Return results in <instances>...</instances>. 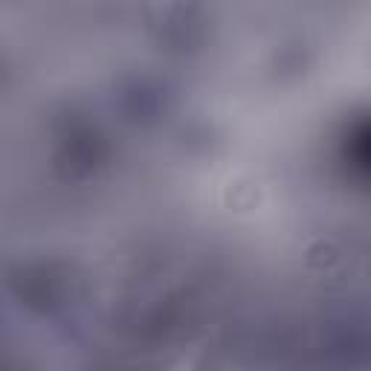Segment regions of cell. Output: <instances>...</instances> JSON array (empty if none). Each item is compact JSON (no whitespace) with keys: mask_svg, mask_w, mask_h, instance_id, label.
Instances as JSON below:
<instances>
[{"mask_svg":"<svg viewBox=\"0 0 371 371\" xmlns=\"http://www.w3.org/2000/svg\"><path fill=\"white\" fill-rule=\"evenodd\" d=\"M302 255H305V264L310 270H331L340 258H342V250L334 238L328 235H313L308 238V244L302 247Z\"/></svg>","mask_w":371,"mask_h":371,"instance_id":"6da1fadb","label":"cell"}]
</instances>
